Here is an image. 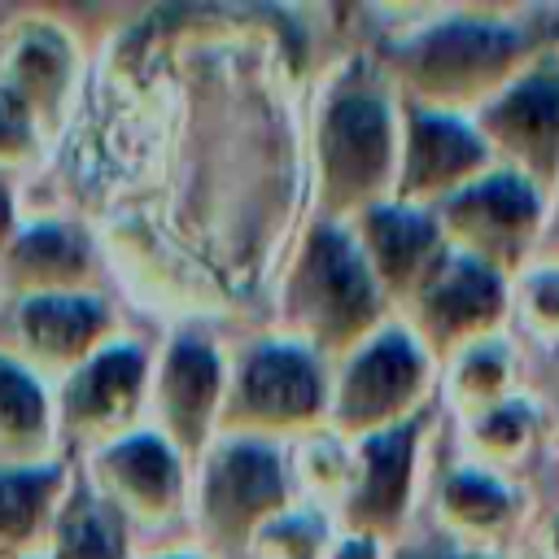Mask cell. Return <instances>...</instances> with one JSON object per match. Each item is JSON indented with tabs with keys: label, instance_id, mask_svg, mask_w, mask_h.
Segmentation results:
<instances>
[{
	"label": "cell",
	"instance_id": "obj_18",
	"mask_svg": "<svg viewBox=\"0 0 559 559\" xmlns=\"http://www.w3.org/2000/svg\"><path fill=\"white\" fill-rule=\"evenodd\" d=\"M288 467H293V485H301L310 507L336 511L349 489V476H354V441H345L332 428H319V432L293 441Z\"/></svg>",
	"mask_w": 559,
	"mask_h": 559
},
{
	"label": "cell",
	"instance_id": "obj_28",
	"mask_svg": "<svg viewBox=\"0 0 559 559\" xmlns=\"http://www.w3.org/2000/svg\"><path fill=\"white\" fill-rule=\"evenodd\" d=\"M393 546L384 542H371V537H358V533H336L328 559H389Z\"/></svg>",
	"mask_w": 559,
	"mask_h": 559
},
{
	"label": "cell",
	"instance_id": "obj_19",
	"mask_svg": "<svg viewBox=\"0 0 559 559\" xmlns=\"http://www.w3.org/2000/svg\"><path fill=\"white\" fill-rule=\"evenodd\" d=\"M537 428H542V415L533 406V397L515 393L511 402L485 411L480 419H467L463 424V441L472 450V463H485V467H507L515 459H524L537 441Z\"/></svg>",
	"mask_w": 559,
	"mask_h": 559
},
{
	"label": "cell",
	"instance_id": "obj_31",
	"mask_svg": "<svg viewBox=\"0 0 559 559\" xmlns=\"http://www.w3.org/2000/svg\"><path fill=\"white\" fill-rule=\"evenodd\" d=\"M162 559H201V555H162Z\"/></svg>",
	"mask_w": 559,
	"mask_h": 559
},
{
	"label": "cell",
	"instance_id": "obj_11",
	"mask_svg": "<svg viewBox=\"0 0 559 559\" xmlns=\"http://www.w3.org/2000/svg\"><path fill=\"white\" fill-rule=\"evenodd\" d=\"M493 166L498 162L472 118L402 105V148H397V188H393L397 201L432 210Z\"/></svg>",
	"mask_w": 559,
	"mask_h": 559
},
{
	"label": "cell",
	"instance_id": "obj_16",
	"mask_svg": "<svg viewBox=\"0 0 559 559\" xmlns=\"http://www.w3.org/2000/svg\"><path fill=\"white\" fill-rule=\"evenodd\" d=\"M515 376H520V362H515V349L507 336L476 341L445 362V402L463 424L480 419L485 411H493L520 393Z\"/></svg>",
	"mask_w": 559,
	"mask_h": 559
},
{
	"label": "cell",
	"instance_id": "obj_8",
	"mask_svg": "<svg viewBox=\"0 0 559 559\" xmlns=\"http://www.w3.org/2000/svg\"><path fill=\"white\" fill-rule=\"evenodd\" d=\"M397 319L437 362H450L459 349L502 336V323L511 319V280L450 249L424 288L397 310Z\"/></svg>",
	"mask_w": 559,
	"mask_h": 559
},
{
	"label": "cell",
	"instance_id": "obj_27",
	"mask_svg": "<svg viewBox=\"0 0 559 559\" xmlns=\"http://www.w3.org/2000/svg\"><path fill=\"white\" fill-rule=\"evenodd\" d=\"M389 559H502L493 550H472V546H459V542H445V546H397Z\"/></svg>",
	"mask_w": 559,
	"mask_h": 559
},
{
	"label": "cell",
	"instance_id": "obj_24",
	"mask_svg": "<svg viewBox=\"0 0 559 559\" xmlns=\"http://www.w3.org/2000/svg\"><path fill=\"white\" fill-rule=\"evenodd\" d=\"M57 472L39 467V472H0V533H22L35 524L44 493L52 489Z\"/></svg>",
	"mask_w": 559,
	"mask_h": 559
},
{
	"label": "cell",
	"instance_id": "obj_7",
	"mask_svg": "<svg viewBox=\"0 0 559 559\" xmlns=\"http://www.w3.org/2000/svg\"><path fill=\"white\" fill-rule=\"evenodd\" d=\"M432 214L454 253H467L511 280L533 262L528 253L546 223V192L524 175L493 166L476 183L432 205Z\"/></svg>",
	"mask_w": 559,
	"mask_h": 559
},
{
	"label": "cell",
	"instance_id": "obj_12",
	"mask_svg": "<svg viewBox=\"0 0 559 559\" xmlns=\"http://www.w3.org/2000/svg\"><path fill=\"white\" fill-rule=\"evenodd\" d=\"M345 227L354 231L376 284H380V293L389 297L393 310H402L450 253L437 214L424 210V205H406L397 197L362 210Z\"/></svg>",
	"mask_w": 559,
	"mask_h": 559
},
{
	"label": "cell",
	"instance_id": "obj_9",
	"mask_svg": "<svg viewBox=\"0 0 559 559\" xmlns=\"http://www.w3.org/2000/svg\"><path fill=\"white\" fill-rule=\"evenodd\" d=\"M424 445H428V411L397 428L354 441V476L336 507L341 533H358L384 546L397 542L419 498Z\"/></svg>",
	"mask_w": 559,
	"mask_h": 559
},
{
	"label": "cell",
	"instance_id": "obj_3",
	"mask_svg": "<svg viewBox=\"0 0 559 559\" xmlns=\"http://www.w3.org/2000/svg\"><path fill=\"white\" fill-rule=\"evenodd\" d=\"M389 319L393 306L380 293L354 231L345 223L314 218L280 280V336L336 367Z\"/></svg>",
	"mask_w": 559,
	"mask_h": 559
},
{
	"label": "cell",
	"instance_id": "obj_5",
	"mask_svg": "<svg viewBox=\"0 0 559 559\" xmlns=\"http://www.w3.org/2000/svg\"><path fill=\"white\" fill-rule=\"evenodd\" d=\"M437 380V358L415 341V332L393 314L354 354L332 367V411L328 428L345 441L397 428L428 411Z\"/></svg>",
	"mask_w": 559,
	"mask_h": 559
},
{
	"label": "cell",
	"instance_id": "obj_30",
	"mask_svg": "<svg viewBox=\"0 0 559 559\" xmlns=\"http://www.w3.org/2000/svg\"><path fill=\"white\" fill-rule=\"evenodd\" d=\"M542 550H546V559H559V515H550V524L542 533Z\"/></svg>",
	"mask_w": 559,
	"mask_h": 559
},
{
	"label": "cell",
	"instance_id": "obj_1",
	"mask_svg": "<svg viewBox=\"0 0 559 559\" xmlns=\"http://www.w3.org/2000/svg\"><path fill=\"white\" fill-rule=\"evenodd\" d=\"M559 48V13H445L406 31L380 52V70L402 105L472 118L537 57Z\"/></svg>",
	"mask_w": 559,
	"mask_h": 559
},
{
	"label": "cell",
	"instance_id": "obj_10",
	"mask_svg": "<svg viewBox=\"0 0 559 559\" xmlns=\"http://www.w3.org/2000/svg\"><path fill=\"white\" fill-rule=\"evenodd\" d=\"M472 122L498 166L524 175L550 197L559 188V48L511 79L472 114Z\"/></svg>",
	"mask_w": 559,
	"mask_h": 559
},
{
	"label": "cell",
	"instance_id": "obj_15",
	"mask_svg": "<svg viewBox=\"0 0 559 559\" xmlns=\"http://www.w3.org/2000/svg\"><path fill=\"white\" fill-rule=\"evenodd\" d=\"M109 480L122 489L127 502H135L140 511H170L183 493V467H179V450L157 437V432H131L122 437L109 454H105Z\"/></svg>",
	"mask_w": 559,
	"mask_h": 559
},
{
	"label": "cell",
	"instance_id": "obj_25",
	"mask_svg": "<svg viewBox=\"0 0 559 559\" xmlns=\"http://www.w3.org/2000/svg\"><path fill=\"white\" fill-rule=\"evenodd\" d=\"M0 419L9 428H39V419H44L39 389L31 384V376H22L9 362H0Z\"/></svg>",
	"mask_w": 559,
	"mask_h": 559
},
{
	"label": "cell",
	"instance_id": "obj_6",
	"mask_svg": "<svg viewBox=\"0 0 559 559\" xmlns=\"http://www.w3.org/2000/svg\"><path fill=\"white\" fill-rule=\"evenodd\" d=\"M201 524L218 550H249L253 537L293 507L288 454L253 437H218L201 467Z\"/></svg>",
	"mask_w": 559,
	"mask_h": 559
},
{
	"label": "cell",
	"instance_id": "obj_20",
	"mask_svg": "<svg viewBox=\"0 0 559 559\" xmlns=\"http://www.w3.org/2000/svg\"><path fill=\"white\" fill-rule=\"evenodd\" d=\"M31 341L39 349H52V354H79L83 345L96 341V332L105 328V310L100 301L92 297H70V293H57V297H39L26 306L22 314Z\"/></svg>",
	"mask_w": 559,
	"mask_h": 559
},
{
	"label": "cell",
	"instance_id": "obj_17",
	"mask_svg": "<svg viewBox=\"0 0 559 559\" xmlns=\"http://www.w3.org/2000/svg\"><path fill=\"white\" fill-rule=\"evenodd\" d=\"M144 393V354L135 345H109L100 349L70 384V415L74 419H118L127 415Z\"/></svg>",
	"mask_w": 559,
	"mask_h": 559
},
{
	"label": "cell",
	"instance_id": "obj_22",
	"mask_svg": "<svg viewBox=\"0 0 559 559\" xmlns=\"http://www.w3.org/2000/svg\"><path fill=\"white\" fill-rule=\"evenodd\" d=\"M511 314L533 341L559 345V262H528L511 275Z\"/></svg>",
	"mask_w": 559,
	"mask_h": 559
},
{
	"label": "cell",
	"instance_id": "obj_29",
	"mask_svg": "<svg viewBox=\"0 0 559 559\" xmlns=\"http://www.w3.org/2000/svg\"><path fill=\"white\" fill-rule=\"evenodd\" d=\"M22 135V114L13 109V100H0V144Z\"/></svg>",
	"mask_w": 559,
	"mask_h": 559
},
{
	"label": "cell",
	"instance_id": "obj_21",
	"mask_svg": "<svg viewBox=\"0 0 559 559\" xmlns=\"http://www.w3.org/2000/svg\"><path fill=\"white\" fill-rule=\"evenodd\" d=\"M336 542L332 515L319 507H288L284 515H275L249 546L253 559H328Z\"/></svg>",
	"mask_w": 559,
	"mask_h": 559
},
{
	"label": "cell",
	"instance_id": "obj_23",
	"mask_svg": "<svg viewBox=\"0 0 559 559\" xmlns=\"http://www.w3.org/2000/svg\"><path fill=\"white\" fill-rule=\"evenodd\" d=\"M57 559H122V528L96 502H74L61 520V555Z\"/></svg>",
	"mask_w": 559,
	"mask_h": 559
},
{
	"label": "cell",
	"instance_id": "obj_4",
	"mask_svg": "<svg viewBox=\"0 0 559 559\" xmlns=\"http://www.w3.org/2000/svg\"><path fill=\"white\" fill-rule=\"evenodd\" d=\"M332 411V362L288 336H262L227 371V397L218 428L223 437L253 441H301L328 428Z\"/></svg>",
	"mask_w": 559,
	"mask_h": 559
},
{
	"label": "cell",
	"instance_id": "obj_26",
	"mask_svg": "<svg viewBox=\"0 0 559 559\" xmlns=\"http://www.w3.org/2000/svg\"><path fill=\"white\" fill-rule=\"evenodd\" d=\"M17 253H22L26 262L44 266V271H79V266H83V249H79L66 231H52V227L31 231Z\"/></svg>",
	"mask_w": 559,
	"mask_h": 559
},
{
	"label": "cell",
	"instance_id": "obj_2",
	"mask_svg": "<svg viewBox=\"0 0 559 559\" xmlns=\"http://www.w3.org/2000/svg\"><path fill=\"white\" fill-rule=\"evenodd\" d=\"M402 105L384 70L341 74L314 114V218L354 223L397 188Z\"/></svg>",
	"mask_w": 559,
	"mask_h": 559
},
{
	"label": "cell",
	"instance_id": "obj_14",
	"mask_svg": "<svg viewBox=\"0 0 559 559\" xmlns=\"http://www.w3.org/2000/svg\"><path fill=\"white\" fill-rule=\"evenodd\" d=\"M432 507H437L441 528L459 546L493 550V555L524 520L520 489L498 467H485V463H472V459L441 476V485L432 493Z\"/></svg>",
	"mask_w": 559,
	"mask_h": 559
},
{
	"label": "cell",
	"instance_id": "obj_13",
	"mask_svg": "<svg viewBox=\"0 0 559 559\" xmlns=\"http://www.w3.org/2000/svg\"><path fill=\"white\" fill-rule=\"evenodd\" d=\"M227 397V362L223 354L201 336H179L166 349L162 376H157V402L166 432L183 450H201L205 437L218 428Z\"/></svg>",
	"mask_w": 559,
	"mask_h": 559
}]
</instances>
